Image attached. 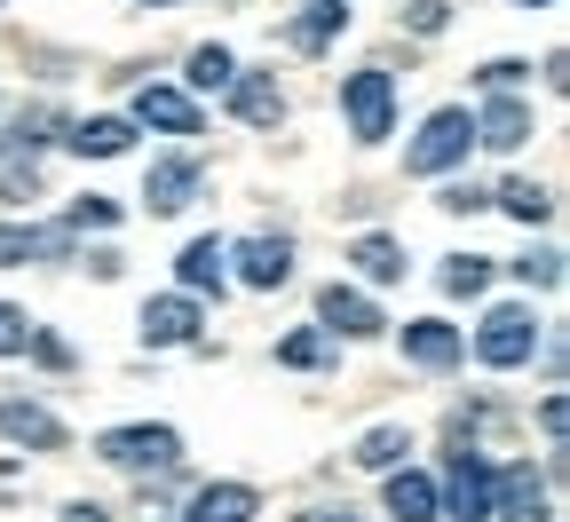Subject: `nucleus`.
<instances>
[{"instance_id":"33","label":"nucleus","mask_w":570,"mask_h":522,"mask_svg":"<svg viewBox=\"0 0 570 522\" xmlns=\"http://www.w3.org/2000/svg\"><path fill=\"white\" fill-rule=\"evenodd\" d=\"M32 190H40V175H32V167H9V175H0V198H9V206H24Z\"/></svg>"},{"instance_id":"31","label":"nucleus","mask_w":570,"mask_h":522,"mask_svg":"<svg viewBox=\"0 0 570 522\" xmlns=\"http://www.w3.org/2000/svg\"><path fill=\"white\" fill-rule=\"evenodd\" d=\"M111 221H119V206H111V198H96V190L71 206V230H111Z\"/></svg>"},{"instance_id":"10","label":"nucleus","mask_w":570,"mask_h":522,"mask_svg":"<svg viewBox=\"0 0 570 522\" xmlns=\"http://www.w3.org/2000/svg\"><path fill=\"white\" fill-rule=\"evenodd\" d=\"M491 514L499 522H547V483L531 467H499L491 475Z\"/></svg>"},{"instance_id":"7","label":"nucleus","mask_w":570,"mask_h":522,"mask_svg":"<svg viewBox=\"0 0 570 522\" xmlns=\"http://www.w3.org/2000/svg\"><path fill=\"white\" fill-rule=\"evenodd\" d=\"M460 356H468V333H460V325H444V317H412V325H404V364L452 372Z\"/></svg>"},{"instance_id":"11","label":"nucleus","mask_w":570,"mask_h":522,"mask_svg":"<svg viewBox=\"0 0 570 522\" xmlns=\"http://www.w3.org/2000/svg\"><path fill=\"white\" fill-rule=\"evenodd\" d=\"M475 142H483V151H523V142H531V104L523 96H491L483 119H475Z\"/></svg>"},{"instance_id":"18","label":"nucleus","mask_w":570,"mask_h":522,"mask_svg":"<svg viewBox=\"0 0 570 522\" xmlns=\"http://www.w3.org/2000/svg\"><path fill=\"white\" fill-rule=\"evenodd\" d=\"M230 104H238L246 127H277V119H285V96H277L269 71H238V80H230Z\"/></svg>"},{"instance_id":"23","label":"nucleus","mask_w":570,"mask_h":522,"mask_svg":"<svg viewBox=\"0 0 570 522\" xmlns=\"http://www.w3.org/2000/svg\"><path fill=\"white\" fill-rule=\"evenodd\" d=\"M404 452H412V435H404V427H373V435H356V452H348V460H356V467H396Z\"/></svg>"},{"instance_id":"9","label":"nucleus","mask_w":570,"mask_h":522,"mask_svg":"<svg viewBox=\"0 0 570 522\" xmlns=\"http://www.w3.org/2000/svg\"><path fill=\"white\" fill-rule=\"evenodd\" d=\"M142 341H151V348H190L198 341V302H190V293H159V302H142Z\"/></svg>"},{"instance_id":"26","label":"nucleus","mask_w":570,"mask_h":522,"mask_svg":"<svg viewBox=\"0 0 570 522\" xmlns=\"http://www.w3.org/2000/svg\"><path fill=\"white\" fill-rule=\"evenodd\" d=\"M325 356H333V333H325V325L285 333V341H277V364H294V372H309V364H325Z\"/></svg>"},{"instance_id":"37","label":"nucleus","mask_w":570,"mask_h":522,"mask_svg":"<svg viewBox=\"0 0 570 522\" xmlns=\"http://www.w3.org/2000/svg\"><path fill=\"white\" fill-rule=\"evenodd\" d=\"M539 427H547V443H562V396H547V404H539Z\"/></svg>"},{"instance_id":"14","label":"nucleus","mask_w":570,"mask_h":522,"mask_svg":"<svg viewBox=\"0 0 570 522\" xmlns=\"http://www.w3.org/2000/svg\"><path fill=\"white\" fill-rule=\"evenodd\" d=\"M175 277H183V293H223L230 285V246L223 238H190L183 262H175Z\"/></svg>"},{"instance_id":"22","label":"nucleus","mask_w":570,"mask_h":522,"mask_svg":"<svg viewBox=\"0 0 570 522\" xmlns=\"http://www.w3.org/2000/svg\"><path fill=\"white\" fill-rule=\"evenodd\" d=\"M32 254H63V230H24V221H0V269H24Z\"/></svg>"},{"instance_id":"13","label":"nucleus","mask_w":570,"mask_h":522,"mask_svg":"<svg viewBox=\"0 0 570 522\" xmlns=\"http://www.w3.org/2000/svg\"><path fill=\"white\" fill-rule=\"evenodd\" d=\"M198 159H159L151 175H142V198H151V214H183L190 198H198Z\"/></svg>"},{"instance_id":"38","label":"nucleus","mask_w":570,"mask_h":522,"mask_svg":"<svg viewBox=\"0 0 570 522\" xmlns=\"http://www.w3.org/2000/svg\"><path fill=\"white\" fill-rule=\"evenodd\" d=\"M302 522H365V514H348V506H317V514H302Z\"/></svg>"},{"instance_id":"15","label":"nucleus","mask_w":570,"mask_h":522,"mask_svg":"<svg viewBox=\"0 0 570 522\" xmlns=\"http://www.w3.org/2000/svg\"><path fill=\"white\" fill-rule=\"evenodd\" d=\"M389 514H396V522H436V514H444V491H436V475H420V467L389 475Z\"/></svg>"},{"instance_id":"1","label":"nucleus","mask_w":570,"mask_h":522,"mask_svg":"<svg viewBox=\"0 0 570 522\" xmlns=\"http://www.w3.org/2000/svg\"><path fill=\"white\" fill-rule=\"evenodd\" d=\"M341 119H348L356 142H381L396 127V71H381V63L348 71V80H341Z\"/></svg>"},{"instance_id":"40","label":"nucleus","mask_w":570,"mask_h":522,"mask_svg":"<svg viewBox=\"0 0 570 522\" xmlns=\"http://www.w3.org/2000/svg\"><path fill=\"white\" fill-rule=\"evenodd\" d=\"M142 9H175V0H142Z\"/></svg>"},{"instance_id":"8","label":"nucleus","mask_w":570,"mask_h":522,"mask_svg":"<svg viewBox=\"0 0 570 522\" xmlns=\"http://www.w3.org/2000/svg\"><path fill=\"white\" fill-rule=\"evenodd\" d=\"M230 262H238V285L277 293L285 277H294V238H246V246H230Z\"/></svg>"},{"instance_id":"27","label":"nucleus","mask_w":570,"mask_h":522,"mask_svg":"<svg viewBox=\"0 0 570 522\" xmlns=\"http://www.w3.org/2000/svg\"><path fill=\"white\" fill-rule=\"evenodd\" d=\"M499 206H508V214L523 221V230H531V221H547V214H554V198H547L539 183H508V190H499Z\"/></svg>"},{"instance_id":"35","label":"nucleus","mask_w":570,"mask_h":522,"mask_svg":"<svg viewBox=\"0 0 570 522\" xmlns=\"http://www.w3.org/2000/svg\"><path fill=\"white\" fill-rule=\"evenodd\" d=\"M444 17H452L444 0H420V9H412V32H444Z\"/></svg>"},{"instance_id":"2","label":"nucleus","mask_w":570,"mask_h":522,"mask_svg":"<svg viewBox=\"0 0 570 522\" xmlns=\"http://www.w3.org/2000/svg\"><path fill=\"white\" fill-rule=\"evenodd\" d=\"M468 142H475V119H468L460 104L428 111V127L404 142V175H444V167H460V159H468Z\"/></svg>"},{"instance_id":"39","label":"nucleus","mask_w":570,"mask_h":522,"mask_svg":"<svg viewBox=\"0 0 570 522\" xmlns=\"http://www.w3.org/2000/svg\"><path fill=\"white\" fill-rule=\"evenodd\" d=\"M515 9H554V0H515Z\"/></svg>"},{"instance_id":"30","label":"nucleus","mask_w":570,"mask_h":522,"mask_svg":"<svg viewBox=\"0 0 570 522\" xmlns=\"http://www.w3.org/2000/svg\"><path fill=\"white\" fill-rule=\"evenodd\" d=\"M515 277H523V285H562V254H554V246H539V254H523V262H515Z\"/></svg>"},{"instance_id":"36","label":"nucleus","mask_w":570,"mask_h":522,"mask_svg":"<svg viewBox=\"0 0 570 522\" xmlns=\"http://www.w3.org/2000/svg\"><path fill=\"white\" fill-rule=\"evenodd\" d=\"M63 522H111V506H96V499H71V506H63Z\"/></svg>"},{"instance_id":"16","label":"nucleus","mask_w":570,"mask_h":522,"mask_svg":"<svg viewBox=\"0 0 570 522\" xmlns=\"http://www.w3.org/2000/svg\"><path fill=\"white\" fill-rule=\"evenodd\" d=\"M135 119L159 127V135H198V104H190L183 88H142V96H135Z\"/></svg>"},{"instance_id":"34","label":"nucleus","mask_w":570,"mask_h":522,"mask_svg":"<svg viewBox=\"0 0 570 522\" xmlns=\"http://www.w3.org/2000/svg\"><path fill=\"white\" fill-rule=\"evenodd\" d=\"M24 348H32V356H40V364H48V372H63V364H71V348H63V341H56V333H32V341H24Z\"/></svg>"},{"instance_id":"4","label":"nucleus","mask_w":570,"mask_h":522,"mask_svg":"<svg viewBox=\"0 0 570 522\" xmlns=\"http://www.w3.org/2000/svg\"><path fill=\"white\" fill-rule=\"evenodd\" d=\"M531 348H539V317H531L523 302L491 309V317L475 325V364H491V372H515V364H531Z\"/></svg>"},{"instance_id":"24","label":"nucleus","mask_w":570,"mask_h":522,"mask_svg":"<svg viewBox=\"0 0 570 522\" xmlns=\"http://www.w3.org/2000/svg\"><path fill=\"white\" fill-rule=\"evenodd\" d=\"M483 285H491V254H452L444 262V293H452V302H475Z\"/></svg>"},{"instance_id":"5","label":"nucleus","mask_w":570,"mask_h":522,"mask_svg":"<svg viewBox=\"0 0 570 522\" xmlns=\"http://www.w3.org/2000/svg\"><path fill=\"white\" fill-rule=\"evenodd\" d=\"M317 325H325L333 341H373V333H381L389 317H381V309H373V302H365L356 285H341V277H333V285L317 293Z\"/></svg>"},{"instance_id":"19","label":"nucleus","mask_w":570,"mask_h":522,"mask_svg":"<svg viewBox=\"0 0 570 522\" xmlns=\"http://www.w3.org/2000/svg\"><path fill=\"white\" fill-rule=\"evenodd\" d=\"M341 24H348V0H309V9H302L294 24H285V40H294L302 56H317V48L341 32Z\"/></svg>"},{"instance_id":"6","label":"nucleus","mask_w":570,"mask_h":522,"mask_svg":"<svg viewBox=\"0 0 570 522\" xmlns=\"http://www.w3.org/2000/svg\"><path fill=\"white\" fill-rule=\"evenodd\" d=\"M444 514L452 522H491V460L475 452H452V491H444Z\"/></svg>"},{"instance_id":"21","label":"nucleus","mask_w":570,"mask_h":522,"mask_svg":"<svg viewBox=\"0 0 570 522\" xmlns=\"http://www.w3.org/2000/svg\"><path fill=\"white\" fill-rule=\"evenodd\" d=\"M348 262H356V277H373V285H396V277H404V246L381 238V230H373V238H356Z\"/></svg>"},{"instance_id":"20","label":"nucleus","mask_w":570,"mask_h":522,"mask_svg":"<svg viewBox=\"0 0 570 522\" xmlns=\"http://www.w3.org/2000/svg\"><path fill=\"white\" fill-rule=\"evenodd\" d=\"M127 142H135V119H80V127H71V151H80V159H119L127 151Z\"/></svg>"},{"instance_id":"12","label":"nucleus","mask_w":570,"mask_h":522,"mask_svg":"<svg viewBox=\"0 0 570 522\" xmlns=\"http://www.w3.org/2000/svg\"><path fill=\"white\" fill-rule=\"evenodd\" d=\"M254 514H262L254 483H198L190 491V522H254Z\"/></svg>"},{"instance_id":"17","label":"nucleus","mask_w":570,"mask_h":522,"mask_svg":"<svg viewBox=\"0 0 570 522\" xmlns=\"http://www.w3.org/2000/svg\"><path fill=\"white\" fill-rule=\"evenodd\" d=\"M0 435H9V443H32V452H63V420L40 412V404H0Z\"/></svg>"},{"instance_id":"29","label":"nucleus","mask_w":570,"mask_h":522,"mask_svg":"<svg viewBox=\"0 0 570 522\" xmlns=\"http://www.w3.org/2000/svg\"><path fill=\"white\" fill-rule=\"evenodd\" d=\"M523 71H531V63H515V56H491V63L475 71V80H483L491 96H515V88H523Z\"/></svg>"},{"instance_id":"3","label":"nucleus","mask_w":570,"mask_h":522,"mask_svg":"<svg viewBox=\"0 0 570 522\" xmlns=\"http://www.w3.org/2000/svg\"><path fill=\"white\" fill-rule=\"evenodd\" d=\"M96 460L119 475H151V467L183 460V435L175 427H111V435H96Z\"/></svg>"},{"instance_id":"28","label":"nucleus","mask_w":570,"mask_h":522,"mask_svg":"<svg viewBox=\"0 0 570 522\" xmlns=\"http://www.w3.org/2000/svg\"><path fill=\"white\" fill-rule=\"evenodd\" d=\"M32 333H40V325H32L17 302H0V356H24V341H32Z\"/></svg>"},{"instance_id":"32","label":"nucleus","mask_w":570,"mask_h":522,"mask_svg":"<svg viewBox=\"0 0 570 522\" xmlns=\"http://www.w3.org/2000/svg\"><path fill=\"white\" fill-rule=\"evenodd\" d=\"M436 206H444V214H483V206H491V190H475V183H452Z\"/></svg>"},{"instance_id":"25","label":"nucleus","mask_w":570,"mask_h":522,"mask_svg":"<svg viewBox=\"0 0 570 522\" xmlns=\"http://www.w3.org/2000/svg\"><path fill=\"white\" fill-rule=\"evenodd\" d=\"M230 80H238V56L230 48H214V40L190 48V88H230Z\"/></svg>"}]
</instances>
